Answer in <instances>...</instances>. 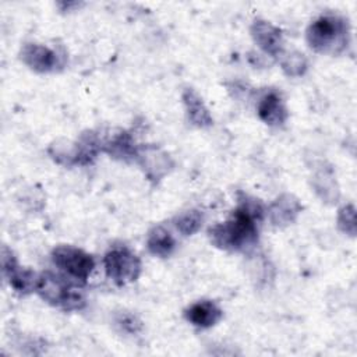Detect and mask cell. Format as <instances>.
I'll return each mask as SVG.
<instances>
[{
	"label": "cell",
	"instance_id": "obj_5",
	"mask_svg": "<svg viewBox=\"0 0 357 357\" xmlns=\"http://www.w3.org/2000/svg\"><path fill=\"white\" fill-rule=\"evenodd\" d=\"M106 275L117 284L134 282L141 273V261L126 247H114L105 254Z\"/></svg>",
	"mask_w": 357,
	"mask_h": 357
},
{
	"label": "cell",
	"instance_id": "obj_10",
	"mask_svg": "<svg viewBox=\"0 0 357 357\" xmlns=\"http://www.w3.org/2000/svg\"><path fill=\"white\" fill-rule=\"evenodd\" d=\"M187 321L199 328H209L218 324L222 318V310L209 300L197 301L184 312Z\"/></svg>",
	"mask_w": 357,
	"mask_h": 357
},
{
	"label": "cell",
	"instance_id": "obj_9",
	"mask_svg": "<svg viewBox=\"0 0 357 357\" xmlns=\"http://www.w3.org/2000/svg\"><path fill=\"white\" fill-rule=\"evenodd\" d=\"M259 119L269 126H280L287 119V109L278 92H266L257 105Z\"/></svg>",
	"mask_w": 357,
	"mask_h": 357
},
{
	"label": "cell",
	"instance_id": "obj_17",
	"mask_svg": "<svg viewBox=\"0 0 357 357\" xmlns=\"http://www.w3.org/2000/svg\"><path fill=\"white\" fill-rule=\"evenodd\" d=\"M116 322L119 324V326H120L123 331H126V332H128V333H137V332L142 328L141 321H139L135 315L128 314V312L120 314V315L117 317V321H116Z\"/></svg>",
	"mask_w": 357,
	"mask_h": 357
},
{
	"label": "cell",
	"instance_id": "obj_13",
	"mask_svg": "<svg viewBox=\"0 0 357 357\" xmlns=\"http://www.w3.org/2000/svg\"><path fill=\"white\" fill-rule=\"evenodd\" d=\"M146 245L151 254L156 257H169L176 247V240L167 229L163 226H155L148 233Z\"/></svg>",
	"mask_w": 357,
	"mask_h": 357
},
{
	"label": "cell",
	"instance_id": "obj_8",
	"mask_svg": "<svg viewBox=\"0 0 357 357\" xmlns=\"http://www.w3.org/2000/svg\"><path fill=\"white\" fill-rule=\"evenodd\" d=\"M251 35L255 43L268 54L279 56L283 53V39L279 28L271 22L257 20L251 26Z\"/></svg>",
	"mask_w": 357,
	"mask_h": 357
},
{
	"label": "cell",
	"instance_id": "obj_16",
	"mask_svg": "<svg viewBox=\"0 0 357 357\" xmlns=\"http://www.w3.org/2000/svg\"><path fill=\"white\" fill-rule=\"evenodd\" d=\"M337 225L339 227L349 234H354L356 231V211L353 205H346L339 211L337 215Z\"/></svg>",
	"mask_w": 357,
	"mask_h": 357
},
{
	"label": "cell",
	"instance_id": "obj_15",
	"mask_svg": "<svg viewBox=\"0 0 357 357\" xmlns=\"http://www.w3.org/2000/svg\"><path fill=\"white\" fill-rule=\"evenodd\" d=\"M282 68L283 71L290 75V77H298L303 75L307 70V60L305 57L298 53V52H293V53H286L283 56V59L280 60Z\"/></svg>",
	"mask_w": 357,
	"mask_h": 357
},
{
	"label": "cell",
	"instance_id": "obj_4",
	"mask_svg": "<svg viewBox=\"0 0 357 357\" xmlns=\"http://www.w3.org/2000/svg\"><path fill=\"white\" fill-rule=\"evenodd\" d=\"M52 259L63 275L75 280L77 283H85L95 268L92 255L73 245L56 247L52 252Z\"/></svg>",
	"mask_w": 357,
	"mask_h": 357
},
{
	"label": "cell",
	"instance_id": "obj_3",
	"mask_svg": "<svg viewBox=\"0 0 357 357\" xmlns=\"http://www.w3.org/2000/svg\"><path fill=\"white\" fill-rule=\"evenodd\" d=\"M347 24L336 15H322L307 29V42L315 52L337 53L346 46Z\"/></svg>",
	"mask_w": 357,
	"mask_h": 357
},
{
	"label": "cell",
	"instance_id": "obj_14",
	"mask_svg": "<svg viewBox=\"0 0 357 357\" xmlns=\"http://www.w3.org/2000/svg\"><path fill=\"white\" fill-rule=\"evenodd\" d=\"M202 213L192 209V211H185L183 213H180L176 219H174V226L177 227V230L184 234V236H191L195 231H198V229L202 225Z\"/></svg>",
	"mask_w": 357,
	"mask_h": 357
},
{
	"label": "cell",
	"instance_id": "obj_11",
	"mask_svg": "<svg viewBox=\"0 0 357 357\" xmlns=\"http://www.w3.org/2000/svg\"><path fill=\"white\" fill-rule=\"evenodd\" d=\"M300 211L301 205L298 201L293 195L284 194L271 205L269 213L275 225H287L296 219Z\"/></svg>",
	"mask_w": 357,
	"mask_h": 357
},
{
	"label": "cell",
	"instance_id": "obj_1",
	"mask_svg": "<svg viewBox=\"0 0 357 357\" xmlns=\"http://www.w3.org/2000/svg\"><path fill=\"white\" fill-rule=\"evenodd\" d=\"M262 218V208L258 202H243L223 223L209 229L211 241L223 250L247 251L258 240L257 223Z\"/></svg>",
	"mask_w": 357,
	"mask_h": 357
},
{
	"label": "cell",
	"instance_id": "obj_7",
	"mask_svg": "<svg viewBox=\"0 0 357 357\" xmlns=\"http://www.w3.org/2000/svg\"><path fill=\"white\" fill-rule=\"evenodd\" d=\"M21 60L38 73H52L64 64L63 56L45 45L26 43L21 49Z\"/></svg>",
	"mask_w": 357,
	"mask_h": 357
},
{
	"label": "cell",
	"instance_id": "obj_6",
	"mask_svg": "<svg viewBox=\"0 0 357 357\" xmlns=\"http://www.w3.org/2000/svg\"><path fill=\"white\" fill-rule=\"evenodd\" d=\"M1 266L4 278L15 291L21 294L36 291L39 275L31 269L21 268L7 247H3L1 250Z\"/></svg>",
	"mask_w": 357,
	"mask_h": 357
},
{
	"label": "cell",
	"instance_id": "obj_12",
	"mask_svg": "<svg viewBox=\"0 0 357 357\" xmlns=\"http://www.w3.org/2000/svg\"><path fill=\"white\" fill-rule=\"evenodd\" d=\"M183 102L185 105L188 120L197 127H208L212 124V117L202 103V99L192 91L185 89L183 93Z\"/></svg>",
	"mask_w": 357,
	"mask_h": 357
},
{
	"label": "cell",
	"instance_id": "obj_2",
	"mask_svg": "<svg viewBox=\"0 0 357 357\" xmlns=\"http://www.w3.org/2000/svg\"><path fill=\"white\" fill-rule=\"evenodd\" d=\"M36 293L49 304L63 310H81L85 305L82 291L67 280L66 275L43 272L39 275Z\"/></svg>",
	"mask_w": 357,
	"mask_h": 357
}]
</instances>
